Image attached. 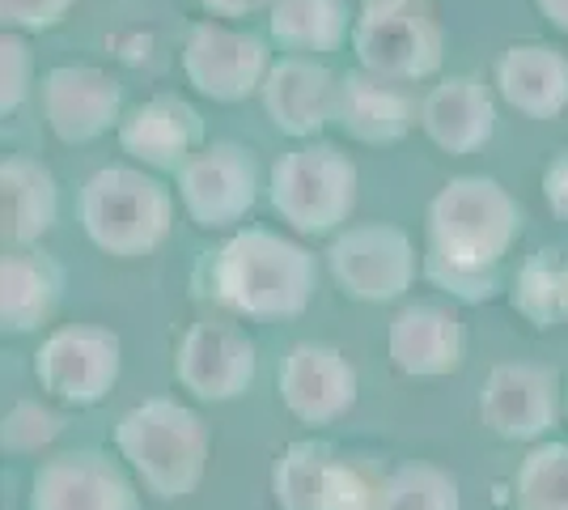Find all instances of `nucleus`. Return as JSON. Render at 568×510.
Here are the masks:
<instances>
[{
  "mask_svg": "<svg viewBox=\"0 0 568 510\" xmlns=\"http://www.w3.org/2000/svg\"><path fill=\"white\" fill-rule=\"evenodd\" d=\"M521 204L488 174H454L428 200L425 277L458 302L500 293V264L521 234Z\"/></svg>",
  "mask_w": 568,
  "mask_h": 510,
  "instance_id": "nucleus-1",
  "label": "nucleus"
},
{
  "mask_svg": "<svg viewBox=\"0 0 568 510\" xmlns=\"http://www.w3.org/2000/svg\"><path fill=\"white\" fill-rule=\"evenodd\" d=\"M318 290V260L297 239L267 226H246L195 268V293L234 319L281 323L306 316Z\"/></svg>",
  "mask_w": 568,
  "mask_h": 510,
  "instance_id": "nucleus-2",
  "label": "nucleus"
},
{
  "mask_svg": "<svg viewBox=\"0 0 568 510\" xmlns=\"http://www.w3.org/2000/svg\"><path fill=\"white\" fill-rule=\"evenodd\" d=\"M115 451L153 498L179 502L204 481L213 438L195 409L170 396H149L144 404L119 417Z\"/></svg>",
  "mask_w": 568,
  "mask_h": 510,
  "instance_id": "nucleus-3",
  "label": "nucleus"
},
{
  "mask_svg": "<svg viewBox=\"0 0 568 510\" xmlns=\"http://www.w3.org/2000/svg\"><path fill=\"white\" fill-rule=\"evenodd\" d=\"M77 209L81 230L98 251L115 260H141L166 243L174 196L166 183L136 167H102L85 179Z\"/></svg>",
  "mask_w": 568,
  "mask_h": 510,
  "instance_id": "nucleus-4",
  "label": "nucleus"
},
{
  "mask_svg": "<svg viewBox=\"0 0 568 510\" xmlns=\"http://www.w3.org/2000/svg\"><path fill=\"white\" fill-rule=\"evenodd\" d=\"M356 188H361V174L344 149L332 141H302L276 158L267 179V200L293 234L323 239L348 226L356 209Z\"/></svg>",
  "mask_w": 568,
  "mask_h": 510,
  "instance_id": "nucleus-5",
  "label": "nucleus"
},
{
  "mask_svg": "<svg viewBox=\"0 0 568 510\" xmlns=\"http://www.w3.org/2000/svg\"><path fill=\"white\" fill-rule=\"evenodd\" d=\"M123 374V340L102 323H64L34 353V379L64 409H98Z\"/></svg>",
  "mask_w": 568,
  "mask_h": 510,
  "instance_id": "nucleus-6",
  "label": "nucleus"
},
{
  "mask_svg": "<svg viewBox=\"0 0 568 510\" xmlns=\"http://www.w3.org/2000/svg\"><path fill=\"white\" fill-rule=\"evenodd\" d=\"M335 286L353 302H395L416 281V243L390 221H361L327 247Z\"/></svg>",
  "mask_w": 568,
  "mask_h": 510,
  "instance_id": "nucleus-7",
  "label": "nucleus"
},
{
  "mask_svg": "<svg viewBox=\"0 0 568 510\" xmlns=\"http://www.w3.org/2000/svg\"><path fill=\"white\" fill-rule=\"evenodd\" d=\"M260 349L230 316L195 319L174 353V379L200 404H230L255 388Z\"/></svg>",
  "mask_w": 568,
  "mask_h": 510,
  "instance_id": "nucleus-8",
  "label": "nucleus"
},
{
  "mask_svg": "<svg viewBox=\"0 0 568 510\" xmlns=\"http://www.w3.org/2000/svg\"><path fill=\"white\" fill-rule=\"evenodd\" d=\"M179 60L191 90L213 102H246L251 94H260L272 73V51L260 34L225 22L191 26Z\"/></svg>",
  "mask_w": 568,
  "mask_h": 510,
  "instance_id": "nucleus-9",
  "label": "nucleus"
},
{
  "mask_svg": "<svg viewBox=\"0 0 568 510\" xmlns=\"http://www.w3.org/2000/svg\"><path fill=\"white\" fill-rule=\"evenodd\" d=\"M179 200L200 230H234L260 200V162L237 141L204 146L179 170Z\"/></svg>",
  "mask_w": 568,
  "mask_h": 510,
  "instance_id": "nucleus-10",
  "label": "nucleus"
},
{
  "mask_svg": "<svg viewBox=\"0 0 568 510\" xmlns=\"http://www.w3.org/2000/svg\"><path fill=\"white\" fill-rule=\"evenodd\" d=\"M565 417L560 374L539 362H500L479 391V421L505 442H544Z\"/></svg>",
  "mask_w": 568,
  "mask_h": 510,
  "instance_id": "nucleus-11",
  "label": "nucleus"
},
{
  "mask_svg": "<svg viewBox=\"0 0 568 510\" xmlns=\"http://www.w3.org/2000/svg\"><path fill=\"white\" fill-rule=\"evenodd\" d=\"M356 64L390 81H425L446 60L442 26L428 9H395V13H356L353 26Z\"/></svg>",
  "mask_w": 568,
  "mask_h": 510,
  "instance_id": "nucleus-12",
  "label": "nucleus"
},
{
  "mask_svg": "<svg viewBox=\"0 0 568 510\" xmlns=\"http://www.w3.org/2000/svg\"><path fill=\"white\" fill-rule=\"evenodd\" d=\"M128 472L132 468L94 447L51 456L30 477V510H141Z\"/></svg>",
  "mask_w": 568,
  "mask_h": 510,
  "instance_id": "nucleus-13",
  "label": "nucleus"
},
{
  "mask_svg": "<svg viewBox=\"0 0 568 510\" xmlns=\"http://www.w3.org/2000/svg\"><path fill=\"white\" fill-rule=\"evenodd\" d=\"M123 86L94 64H60L43 77V120L60 146H90L123 123Z\"/></svg>",
  "mask_w": 568,
  "mask_h": 510,
  "instance_id": "nucleus-14",
  "label": "nucleus"
},
{
  "mask_svg": "<svg viewBox=\"0 0 568 510\" xmlns=\"http://www.w3.org/2000/svg\"><path fill=\"white\" fill-rule=\"evenodd\" d=\"M115 137L119 149L132 162H141L144 170H158V174H179L200 149L209 146L200 107H191L187 98L179 94H153L136 102L115 128Z\"/></svg>",
  "mask_w": 568,
  "mask_h": 510,
  "instance_id": "nucleus-15",
  "label": "nucleus"
},
{
  "mask_svg": "<svg viewBox=\"0 0 568 510\" xmlns=\"http://www.w3.org/2000/svg\"><path fill=\"white\" fill-rule=\"evenodd\" d=\"M281 404L302 426H332L356 404V370L335 344H293L281 362Z\"/></svg>",
  "mask_w": 568,
  "mask_h": 510,
  "instance_id": "nucleus-16",
  "label": "nucleus"
},
{
  "mask_svg": "<svg viewBox=\"0 0 568 510\" xmlns=\"http://www.w3.org/2000/svg\"><path fill=\"white\" fill-rule=\"evenodd\" d=\"M260 98L272 128L302 146V141H318V132L335 123L339 77L314 56H281L272 60V73L263 81Z\"/></svg>",
  "mask_w": 568,
  "mask_h": 510,
  "instance_id": "nucleus-17",
  "label": "nucleus"
},
{
  "mask_svg": "<svg viewBox=\"0 0 568 510\" xmlns=\"http://www.w3.org/2000/svg\"><path fill=\"white\" fill-rule=\"evenodd\" d=\"M420 123V107L407 90V81H390L356 64L339 77L335 98V128L356 146H399Z\"/></svg>",
  "mask_w": 568,
  "mask_h": 510,
  "instance_id": "nucleus-18",
  "label": "nucleus"
},
{
  "mask_svg": "<svg viewBox=\"0 0 568 510\" xmlns=\"http://www.w3.org/2000/svg\"><path fill=\"white\" fill-rule=\"evenodd\" d=\"M386 358L407 379H446L467 358V332L446 307L412 302L386 328Z\"/></svg>",
  "mask_w": 568,
  "mask_h": 510,
  "instance_id": "nucleus-19",
  "label": "nucleus"
},
{
  "mask_svg": "<svg viewBox=\"0 0 568 510\" xmlns=\"http://www.w3.org/2000/svg\"><path fill=\"white\" fill-rule=\"evenodd\" d=\"M420 128L437 149L454 158L479 153L497 132V102L488 86L471 73H454L442 86H433L420 102Z\"/></svg>",
  "mask_w": 568,
  "mask_h": 510,
  "instance_id": "nucleus-20",
  "label": "nucleus"
},
{
  "mask_svg": "<svg viewBox=\"0 0 568 510\" xmlns=\"http://www.w3.org/2000/svg\"><path fill=\"white\" fill-rule=\"evenodd\" d=\"M64 293V272L48 251L4 247L0 260V328L4 337H30L51 323Z\"/></svg>",
  "mask_w": 568,
  "mask_h": 510,
  "instance_id": "nucleus-21",
  "label": "nucleus"
},
{
  "mask_svg": "<svg viewBox=\"0 0 568 510\" xmlns=\"http://www.w3.org/2000/svg\"><path fill=\"white\" fill-rule=\"evenodd\" d=\"M497 94L526 120L568 111V56L551 43H514L497 60Z\"/></svg>",
  "mask_w": 568,
  "mask_h": 510,
  "instance_id": "nucleus-22",
  "label": "nucleus"
},
{
  "mask_svg": "<svg viewBox=\"0 0 568 510\" xmlns=\"http://www.w3.org/2000/svg\"><path fill=\"white\" fill-rule=\"evenodd\" d=\"M60 218V188L39 158L9 153L0 162V234L4 247H34Z\"/></svg>",
  "mask_w": 568,
  "mask_h": 510,
  "instance_id": "nucleus-23",
  "label": "nucleus"
},
{
  "mask_svg": "<svg viewBox=\"0 0 568 510\" xmlns=\"http://www.w3.org/2000/svg\"><path fill=\"white\" fill-rule=\"evenodd\" d=\"M356 13L348 0H272L267 34L288 56H332L353 43Z\"/></svg>",
  "mask_w": 568,
  "mask_h": 510,
  "instance_id": "nucleus-24",
  "label": "nucleus"
},
{
  "mask_svg": "<svg viewBox=\"0 0 568 510\" xmlns=\"http://www.w3.org/2000/svg\"><path fill=\"white\" fill-rule=\"evenodd\" d=\"M335 447L323 438H297L284 447L272 472V498L281 510H327V489L335 472Z\"/></svg>",
  "mask_w": 568,
  "mask_h": 510,
  "instance_id": "nucleus-25",
  "label": "nucleus"
},
{
  "mask_svg": "<svg viewBox=\"0 0 568 510\" xmlns=\"http://www.w3.org/2000/svg\"><path fill=\"white\" fill-rule=\"evenodd\" d=\"M565 264L568 256L565 251H535L526 256V264L518 268L514 277V311H518L526 323H535L539 332L556 328V323H568L565 316Z\"/></svg>",
  "mask_w": 568,
  "mask_h": 510,
  "instance_id": "nucleus-26",
  "label": "nucleus"
},
{
  "mask_svg": "<svg viewBox=\"0 0 568 510\" xmlns=\"http://www.w3.org/2000/svg\"><path fill=\"white\" fill-rule=\"evenodd\" d=\"M378 510H463V493L446 468L412 460L382 477Z\"/></svg>",
  "mask_w": 568,
  "mask_h": 510,
  "instance_id": "nucleus-27",
  "label": "nucleus"
},
{
  "mask_svg": "<svg viewBox=\"0 0 568 510\" xmlns=\"http://www.w3.org/2000/svg\"><path fill=\"white\" fill-rule=\"evenodd\" d=\"M514 510H568V442H539L514 472Z\"/></svg>",
  "mask_w": 568,
  "mask_h": 510,
  "instance_id": "nucleus-28",
  "label": "nucleus"
},
{
  "mask_svg": "<svg viewBox=\"0 0 568 510\" xmlns=\"http://www.w3.org/2000/svg\"><path fill=\"white\" fill-rule=\"evenodd\" d=\"M34 90V48L26 43L22 30L0 34V116H18Z\"/></svg>",
  "mask_w": 568,
  "mask_h": 510,
  "instance_id": "nucleus-29",
  "label": "nucleus"
},
{
  "mask_svg": "<svg viewBox=\"0 0 568 510\" xmlns=\"http://www.w3.org/2000/svg\"><path fill=\"white\" fill-rule=\"evenodd\" d=\"M64 430V417L51 413L48 404H34V400H22V404H13L9 417H4V451H18V456H30V451H39V447H48L55 442Z\"/></svg>",
  "mask_w": 568,
  "mask_h": 510,
  "instance_id": "nucleus-30",
  "label": "nucleus"
},
{
  "mask_svg": "<svg viewBox=\"0 0 568 510\" xmlns=\"http://www.w3.org/2000/svg\"><path fill=\"white\" fill-rule=\"evenodd\" d=\"M382 481H369L365 468L353 460H335L332 489H327V510H378Z\"/></svg>",
  "mask_w": 568,
  "mask_h": 510,
  "instance_id": "nucleus-31",
  "label": "nucleus"
},
{
  "mask_svg": "<svg viewBox=\"0 0 568 510\" xmlns=\"http://www.w3.org/2000/svg\"><path fill=\"white\" fill-rule=\"evenodd\" d=\"M77 0H0V22L4 30H22V34H39V30H55L72 13Z\"/></svg>",
  "mask_w": 568,
  "mask_h": 510,
  "instance_id": "nucleus-32",
  "label": "nucleus"
},
{
  "mask_svg": "<svg viewBox=\"0 0 568 510\" xmlns=\"http://www.w3.org/2000/svg\"><path fill=\"white\" fill-rule=\"evenodd\" d=\"M544 200L560 221H568V146L544 167Z\"/></svg>",
  "mask_w": 568,
  "mask_h": 510,
  "instance_id": "nucleus-33",
  "label": "nucleus"
},
{
  "mask_svg": "<svg viewBox=\"0 0 568 510\" xmlns=\"http://www.w3.org/2000/svg\"><path fill=\"white\" fill-rule=\"evenodd\" d=\"M213 22H242V18H255V13H267L272 0H195Z\"/></svg>",
  "mask_w": 568,
  "mask_h": 510,
  "instance_id": "nucleus-34",
  "label": "nucleus"
},
{
  "mask_svg": "<svg viewBox=\"0 0 568 510\" xmlns=\"http://www.w3.org/2000/svg\"><path fill=\"white\" fill-rule=\"evenodd\" d=\"M535 9H539L560 34H568V0H535Z\"/></svg>",
  "mask_w": 568,
  "mask_h": 510,
  "instance_id": "nucleus-35",
  "label": "nucleus"
},
{
  "mask_svg": "<svg viewBox=\"0 0 568 510\" xmlns=\"http://www.w3.org/2000/svg\"><path fill=\"white\" fill-rule=\"evenodd\" d=\"M361 13H395V9H420L425 0H356Z\"/></svg>",
  "mask_w": 568,
  "mask_h": 510,
  "instance_id": "nucleus-36",
  "label": "nucleus"
},
{
  "mask_svg": "<svg viewBox=\"0 0 568 510\" xmlns=\"http://www.w3.org/2000/svg\"><path fill=\"white\" fill-rule=\"evenodd\" d=\"M565 316H568V264H565Z\"/></svg>",
  "mask_w": 568,
  "mask_h": 510,
  "instance_id": "nucleus-37",
  "label": "nucleus"
},
{
  "mask_svg": "<svg viewBox=\"0 0 568 510\" xmlns=\"http://www.w3.org/2000/svg\"><path fill=\"white\" fill-rule=\"evenodd\" d=\"M565 417H568V391H565Z\"/></svg>",
  "mask_w": 568,
  "mask_h": 510,
  "instance_id": "nucleus-38",
  "label": "nucleus"
}]
</instances>
